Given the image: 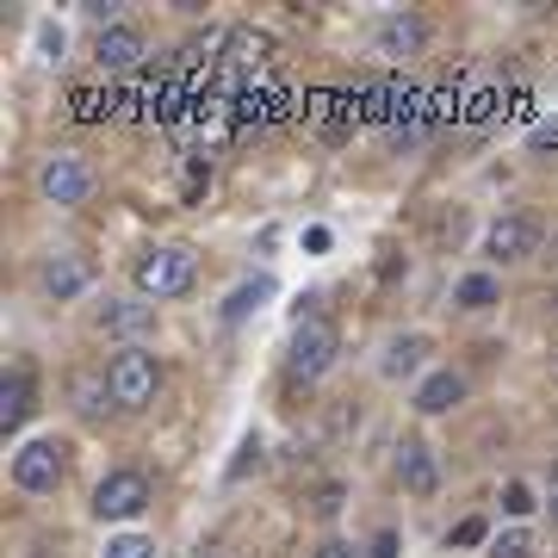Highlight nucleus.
I'll use <instances>...</instances> for the list:
<instances>
[{"instance_id":"obj_1","label":"nucleus","mask_w":558,"mask_h":558,"mask_svg":"<svg viewBox=\"0 0 558 558\" xmlns=\"http://www.w3.org/2000/svg\"><path fill=\"white\" fill-rule=\"evenodd\" d=\"M156 391H161L156 354H143V348H119L112 366H106V398L119 403V410H143V403H156Z\"/></svg>"},{"instance_id":"obj_2","label":"nucleus","mask_w":558,"mask_h":558,"mask_svg":"<svg viewBox=\"0 0 558 558\" xmlns=\"http://www.w3.org/2000/svg\"><path fill=\"white\" fill-rule=\"evenodd\" d=\"M193 279H199L193 248H149V255L137 260L143 299H180V292H193Z\"/></svg>"},{"instance_id":"obj_3","label":"nucleus","mask_w":558,"mask_h":558,"mask_svg":"<svg viewBox=\"0 0 558 558\" xmlns=\"http://www.w3.org/2000/svg\"><path fill=\"white\" fill-rule=\"evenodd\" d=\"M336 354H341V336H336V323L329 317H304L299 323V336H292V379H323L329 366H336Z\"/></svg>"},{"instance_id":"obj_4","label":"nucleus","mask_w":558,"mask_h":558,"mask_svg":"<svg viewBox=\"0 0 558 558\" xmlns=\"http://www.w3.org/2000/svg\"><path fill=\"white\" fill-rule=\"evenodd\" d=\"M62 465H69V447L62 440H25L20 453H13V484L20 490H57Z\"/></svg>"},{"instance_id":"obj_5","label":"nucleus","mask_w":558,"mask_h":558,"mask_svg":"<svg viewBox=\"0 0 558 558\" xmlns=\"http://www.w3.org/2000/svg\"><path fill=\"white\" fill-rule=\"evenodd\" d=\"M149 509V478L143 472H112V478H100V490H94V515L100 521H131Z\"/></svg>"},{"instance_id":"obj_6","label":"nucleus","mask_w":558,"mask_h":558,"mask_svg":"<svg viewBox=\"0 0 558 558\" xmlns=\"http://www.w3.org/2000/svg\"><path fill=\"white\" fill-rule=\"evenodd\" d=\"M38 193L50 205H81L87 193H94V174H87V161L81 156H50L38 174Z\"/></svg>"},{"instance_id":"obj_7","label":"nucleus","mask_w":558,"mask_h":558,"mask_svg":"<svg viewBox=\"0 0 558 558\" xmlns=\"http://www.w3.org/2000/svg\"><path fill=\"white\" fill-rule=\"evenodd\" d=\"M539 242V223L534 218H497L490 223V236H484V248H490V260H527Z\"/></svg>"},{"instance_id":"obj_8","label":"nucleus","mask_w":558,"mask_h":558,"mask_svg":"<svg viewBox=\"0 0 558 558\" xmlns=\"http://www.w3.org/2000/svg\"><path fill=\"white\" fill-rule=\"evenodd\" d=\"M422 44H428V25H422L416 13H391V20H379V32H373V50H379V57H416Z\"/></svg>"},{"instance_id":"obj_9","label":"nucleus","mask_w":558,"mask_h":558,"mask_svg":"<svg viewBox=\"0 0 558 558\" xmlns=\"http://www.w3.org/2000/svg\"><path fill=\"white\" fill-rule=\"evenodd\" d=\"M94 62H100V69H137L143 62V32L137 25H106L100 44H94Z\"/></svg>"},{"instance_id":"obj_10","label":"nucleus","mask_w":558,"mask_h":558,"mask_svg":"<svg viewBox=\"0 0 558 558\" xmlns=\"http://www.w3.org/2000/svg\"><path fill=\"white\" fill-rule=\"evenodd\" d=\"M100 329H106V336H119V341H137V336H149V329H156V304H143V299L106 304Z\"/></svg>"},{"instance_id":"obj_11","label":"nucleus","mask_w":558,"mask_h":558,"mask_svg":"<svg viewBox=\"0 0 558 558\" xmlns=\"http://www.w3.org/2000/svg\"><path fill=\"white\" fill-rule=\"evenodd\" d=\"M398 478H403V490L435 497L440 472H435V459H428V447H422V440H403V447H398Z\"/></svg>"},{"instance_id":"obj_12","label":"nucleus","mask_w":558,"mask_h":558,"mask_svg":"<svg viewBox=\"0 0 558 558\" xmlns=\"http://www.w3.org/2000/svg\"><path fill=\"white\" fill-rule=\"evenodd\" d=\"M44 292H50V299H75V292H87V260L81 255H50L44 260Z\"/></svg>"},{"instance_id":"obj_13","label":"nucleus","mask_w":558,"mask_h":558,"mask_svg":"<svg viewBox=\"0 0 558 558\" xmlns=\"http://www.w3.org/2000/svg\"><path fill=\"white\" fill-rule=\"evenodd\" d=\"M25 416H32V379L25 373H7L0 379V435H13Z\"/></svg>"},{"instance_id":"obj_14","label":"nucleus","mask_w":558,"mask_h":558,"mask_svg":"<svg viewBox=\"0 0 558 558\" xmlns=\"http://www.w3.org/2000/svg\"><path fill=\"white\" fill-rule=\"evenodd\" d=\"M459 398H465V379H459V373H435V379H422L416 410L422 416H440V410H453Z\"/></svg>"},{"instance_id":"obj_15","label":"nucleus","mask_w":558,"mask_h":558,"mask_svg":"<svg viewBox=\"0 0 558 558\" xmlns=\"http://www.w3.org/2000/svg\"><path fill=\"white\" fill-rule=\"evenodd\" d=\"M422 354H428V341H422V336L391 341V354H385V373H391V379H403V373H416V366H422Z\"/></svg>"},{"instance_id":"obj_16","label":"nucleus","mask_w":558,"mask_h":558,"mask_svg":"<svg viewBox=\"0 0 558 558\" xmlns=\"http://www.w3.org/2000/svg\"><path fill=\"white\" fill-rule=\"evenodd\" d=\"M453 299L465 304V311H490V304H497V279H490V274L459 279V292H453Z\"/></svg>"},{"instance_id":"obj_17","label":"nucleus","mask_w":558,"mask_h":558,"mask_svg":"<svg viewBox=\"0 0 558 558\" xmlns=\"http://www.w3.org/2000/svg\"><path fill=\"white\" fill-rule=\"evenodd\" d=\"M267 292H274V286H267V279H255V286H242L236 299L223 304V323H242V317H248V304H255V299H267Z\"/></svg>"},{"instance_id":"obj_18","label":"nucleus","mask_w":558,"mask_h":558,"mask_svg":"<svg viewBox=\"0 0 558 558\" xmlns=\"http://www.w3.org/2000/svg\"><path fill=\"white\" fill-rule=\"evenodd\" d=\"M106 558H156V546H149L143 534H124V539H112V546H106Z\"/></svg>"},{"instance_id":"obj_19","label":"nucleus","mask_w":558,"mask_h":558,"mask_svg":"<svg viewBox=\"0 0 558 558\" xmlns=\"http://www.w3.org/2000/svg\"><path fill=\"white\" fill-rule=\"evenodd\" d=\"M490 558H534V539L515 527V534H502L497 546H490Z\"/></svg>"},{"instance_id":"obj_20","label":"nucleus","mask_w":558,"mask_h":558,"mask_svg":"<svg viewBox=\"0 0 558 558\" xmlns=\"http://www.w3.org/2000/svg\"><path fill=\"white\" fill-rule=\"evenodd\" d=\"M230 50H236V62H260V57H267V38H260V32H236Z\"/></svg>"},{"instance_id":"obj_21","label":"nucleus","mask_w":558,"mask_h":558,"mask_svg":"<svg viewBox=\"0 0 558 558\" xmlns=\"http://www.w3.org/2000/svg\"><path fill=\"white\" fill-rule=\"evenodd\" d=\"M502 509H509V515H527V509H534V490H527V484H509V490H502Z\"/></svg>"},{"instance_id":"obj_22","label":"nucleus","mask_w":558,"mask_h":558,"mask_svg":"<svg viewBox=\"0 0 558 558\" xmlns=\"http://www.w3.org/2000/svg\"><path fill=\"white\" fill-rule=\"evenodd\" d=\"M484 539V521H459L453 527V546H478Z\"/></svg>"},{"instance_id":"obj_23","label":"nucleus","mask_w":558,"mask_h":558,"mask_svg":"<svg viewBox=\"0 0 558 558\" xmlns=\"http://www.w3.org/2000/svg\"><path fill=\"white\" fill-rule=\"evenodd\" d=\"M311 558H354V546H348V539H323Z\"/></svg>"},{"instance_id":"obj_24","label":"nucleus","mask_w":558,"mask_h":558,"mask_svg":"<svg viewBox=\"0 0 558 558\" xmlns=\"http://www.w3.org/2000/svg\"><path fill=\"white\" fill-rule=\"evenodd\" d=\"M336 509H341V484H329V490L317 497V515H336Z\"/></svg>"},{"instance_id":"obj_25","label":"nucleus","mask_w":558,"mask_h":558,"mask_svg":"<svg viewBox=\"0 0 558 558\" xmlns=\"http://www.w3.org/2000/svg\"><path fill=\"white\" fill-rule=\"evenodd\" d=\"M373 558H398V534H379V539H373Z\"/></svg>"},{"instance_id":"obj_26","label":"nucleus","mask_w":558,"mask_h":558,"mask_svg":"<svg viewBox=\"0 0 558 558\" xmlns=\"http://www.w3.org/2000/svg\"><path fill=\"white\" fill-rule=\"evenodd\" d=\"M32 558H57V553H44V546H38V553H32Z\"/></svg>"},{"instance_id":"obj_27","label":"nucleus","mask_w":558,"mask_h":558,"mask_svg":"<svg viewBox=\"0 0 558 558\" xmlns=\"http://www.w3.org/2000/svg\"><path fill=\"white\" fill-rule=\"evenodd\" d=\"M553 521H558V497H553Z\"/></svg>"},{"instance_id":"obj_28","label":"nucleus","mask_w":558,"mask_h":558,"mask_svg":"<svg viewBox=\"0 0 558 558\" xmlns=\"http://www.w3.org/2000/svg\"><path fill=\"white\" fill-rule=\"evenodd\" d=\"M553 317H558V299H553Z\"/></svg>"}]
</instances>
